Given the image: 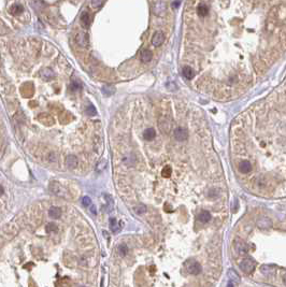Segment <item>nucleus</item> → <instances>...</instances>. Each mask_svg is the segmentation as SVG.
Listing matches in <instances>:
<instances>
[{"label":"nucleus","instance_id":"f257e3e1","mask_svg":"<svg viewBox=\"0 0 286 287\" xmlns=\"http://www.w3.org/2000/svg\"><path fill=\"white\" fill-rule=\"evenodd\" d=\"M158 127L160 129V131L164 133H168L170 132L172 128V123L170 120L169 117H167V115H161L158 120Z\"/></svg>","mask_w":286,"mask_h":287},{"label":"nucleus","instance_id":"f03ea898","mask_svg":"<svg viewBox=\"0 0 286 287\" xmlns=\"http://www.w3.org/2000/svg\"><path fill=\"white\" fill-rule=\"evenodd\" d=\"M173 137L174 139L179 142H183L188 139V130L183 127H176L173 130Z\"/></svg>","mask_w":286,"mask_h":287},{"label":"nucleus","instance_id":"7ed1b4c3","mask_svg":"<svg viewBox=\"0 0 286 287\" xmlns=\"http://www.w3.org/2000/svg\"><path fill=\"white\" fill-rule=\"evenodd\" d=\"M254 268H255V261L252 258H245L241 261L240 264V269L242 270L244 273H251Z\"/></svg>","mask_w":286,"mask_h":287},{"label":"nucleus","instance_id":"20e7f679","mask_svg":"<svg viewBox=\"0 0 286 287\" xmlns=\"http://www.w3.org/2000/svg\"><path fill=\"white\" fill-rule=\"evenodd\" d=\"M187 270L193 275H198L201 272V266L198 261H192V263L187 264Z\"/></svg>","mask_w":286,"mask_h":287},{"label":"nucleus","instance_id":"39448f33","mask_svg":"<svg viewBox=\"0 0 286 287\" xmlns=\"http://www.w3.org/2000/svg\"><path fill=\"white\" fill-rule=\"evenodd\" d=\"M196 13L199 17H207L209 15V13H210V8L206 3H200L197 7Z\"/></svg>","mask_w":286,"mask_h":287},{"label":"nucleus","instance_id":"423d86ee","mask_svg":"<svg viewBox=\"0 0 286 287\" xmlns=\"http://www.w3.org/2000/svg\"><path fill=\"white\" fill-rule=\"evenodd\" d=\"M238 169H239V171L241 173H243V174H248V173H250L252 171V164H251L248 160H243V161H241L240 164H239Z\"/></svg>","mask_w":286,"mask_h":287},{"label":"nucleus","instance_id":"0eeeda50","mask_svg":"<svg viewBox=\"0 0 286 287\" xmlns=\"http://www.w3.org/2000/svg\"><path fill=\"white\" fill-rule=\"evenodd\" d=\"M166 9H167L166 3H165L164 1H158V2H156V4L154 6L153 11H154V13L156 14V15H162V14L166 12Z\"/></svg>","mask_w":286,"mask_h":287},{"label":"nucleus","instance_id":"6e6552de","mask_svg":"<svg viewBox=\"0 0 286 287\" xmlns=\"http://www.w3.org/2000/svg\"><path fill=\"white\" fill-rule=\"evenodd\" d=\"M165 41V34L161 33V31H158L153 36L152 38V43L154 46H159L164 43Z\"/></svg>","mask_w":286,"mask_h":287},{"label":"nucleus","instance_id":"1a4fd4ad","mask_svg":"<svg viewBox=\"0 0 286 287\" xmlns=\"http://www.w3.org/2000/svg\"><path fill=\"white\" fill-rule=\"evenodd\" d=\"M75 41H76V43H78L79 45L87 46L88 45V37H87V34L84 33H78V34H76V37H75Z\"/></svg>","mask_w":286,"mask_h":287},{"label":"nucleus","instance_id":"9d476101","mask_svg":"<svg viewBox=\"0 0 286 287\" xmlns=\"http://www.w3.org/2000/svg\"><path fill=\"white\" fill-rule=\"evenodd\" d=\"M50 190L53 194L57 195V196H63L64 195V189L60 186V184H58L57 182H52L50 185Z\"/></svg>","mask_w":286,"mask_h":287},{"label":"nucleus","instance_id":"9b49d317","mask_svg":"<svg viewBox=\"0 0 286 287\" xmlns=\"http://www.w3.org/2000/svg\"><path fill=\"white\" fill-rule=\"evenodd\" d=\"M142 137L145 141H152L156 137V131H155L154 128H146V129L143 131Z\"/></svg>","mask_w":286,"mask_h":287},{"label":"nucleus","instance_id":"f8f14e48","mask_svg":"<svg viewBox=\"0 0 286 287\" xmlns=\"http://www.w3.org/2000/svg\"><path fill=\"white\" fill-rule=\"evenodd\" d=\"M78 158L75 157L74 155H69L67 158H66V166L70 169H74V168L78 167Z\"/></svg>","mask_w":286,"mask_h":287},{"label":"nucleus","instance_id":"ddd939ff","mask_svg":"<svg viewBox=\"0 0 286 287\" xmlns=\"http://www.w3.org/2000/svg\"><path fill=\"white\" fill-rule=\"evenodd\" d=\"M272 225V223H271V219L268 218V217H260L259 219L257 221V226L259 227V228H269V227Z\"/></svg>","mask_w":286,"mask_h":287},{"label":"nucleus","instance_id":"4468645a","mask_svg":"<svg viewBox=\"0 0 286 287\" xmlns=\"http://www.w3.org/2000/svg\"><path fill=\"white\" fill-rule=\"evenodd\" d=\"M152 57H153V54H152L151 49H144L141 52V55H140V58H141V60L143 63H149V61L152 59Z\"/></svg>","mask_w":286,"mask_h":287},{"label":"nucleus","instance_id":"2eb2a0df","mask_svg":"<svg viewBox=\"0 0 286 287\" xmlns=\"http://www.w3.org/2000/svg\"><path fill=\"white\" fill-rule=\"evenodd\" d=\"M40 74H41V76H42V79H45V80H51V79H53L54 76H55V73L53 72V70H51V69H49V68H45V69H43V70H41Z\"/></svg>","mask_w":286,"mask_h":287},{"label":"nucleus","instance_id":"dca6fc26","mask_svg":"<svg viewBox=\"0 0 286 287\" xmlns=\"http://www.w3.org/2000/svg\"><path fill=\"white\" fill-rule=\"evenodd\" d=\"M49 215H50L52 218H59L61 216V210L57 207H52L49 210Z\"/></svg>","mask_w":286,"mask_h":287},{"label":"nucleus","instance_id":"f3484780","mask_svg":"<svg viewBox=\"0 0 286 287\" xmlns=\"http://www.w3.org/2000/svg\"><path fill=\"white\" fill-rule=\"evenodd\" d=\"M182 73H183L184 78H186L187 80H192V79L194 78L195 73H194V70L191 68V67H184L183 70H182Z\"/></svg>","mask_w":286,"mask_h":287},{"label":"nucleus","instance_id":"a211bd4d","mask_svg":"<svg viewBox=\"0 0 286 287\" xmlns=\"http://www.w3.org/2000/svg\"><path fill=\"white\" fill-rule=\"evenodd\" d=\"M198 219L201 223H208L211 219V214L208 211H201L198 215Z\"/></svg>","mask_w":286,"mask_h":287},{"label":"nucleus","instance_id":"6ab92c4d","mask_svg":"<svg viewBox=\"0 0 286 287\" xmlns=\"http://www.w3.org/2000/svg\"><path fill=\"white\" fill-rule=\"evenodd\" d=\"M102 197L105 198V203H107V208H105L107 210H105V211H107V212H111V211H112V209H113V199H112V197H111L110 195H108V194H103Z\"/></svg>","mask_w":286,"mask_h":287},{"label":"nucleus","instance_id":"aec40b11","mask_svg":"<svg viewBox=\"0 0 286 287\" xmlns=\"http://www.w3.org/2000/svg\"><path fill=\"white\" fill-rule=\"evenodd\" d=\"M227 275L231 282H237V283L240 282V276H239V274L237 273L235 270H232V269H230V270L228 271Z\"/></svg>","mask_w":286,"mask_h":287},{"label":"nucleus","instance_id":"412c9836","mask_svg":"<svg viewBox=\"0 0 286 287\" xmlns=\"http://www.w3.org/2000/svg\"><path fill=\"white\" fill-rule=\"evenodd\" d=\"M81 23L83 24L84 27H89L90 18H89V14L87 12H83L82 13V15H81Z\"/></svg>","mask_w":286,"mask_h":287},{"label":"nucleus","instance_id":"4be33fe9","mask_svg":"<svg viewBox=\"0 0 286 287\" xmlns=\"http://www.w3.org/2000/svg\"><path fill=\"white\" fill-rule=\"evenodd\" d=\"M236 249L239 254H243V253H246L248 247H246L245 243H243V242H241V241H238L236 243Z\"/></svg>","mask_w":286,"mask_h":287},{"label":"nucleus","instance_id":"5701e85b","mask_svg":"<svg viewBox=\"0 0 286 287\" xmlns=\"http://www.w3.org/2000/svg\"><path fill=\"white\" fill-rule=\"evenodd\" d=\"M107 165H108V161H107V159H101L99 162L97 164V166H96V171H98V172H102L103 170L107 168Z\"/></svg>","mask_w":286,"mask_h":287},{"label":"nucleus","instance_id":"b1692460","mask_svg":"<svg viewBox=\"0 0 286 287\" xmlns=\"http://www.w3.org/2000/svg\"><path fill=\"white\" fill-rule=\"evenodd\" d=\"M172 174V168L170 167V166H166V167H164V169L161 170V175L164 177H170Z\"/></svg>","mask_w":286,"mask_h":287},{"label":"nucleus","instance_id":"393cba45","mask_svg":"<svg viewBox=\"0 0 286 287\" xmlns=\"http://www.w3.org/2000/svg\"><path fill=\"white\" fill-rule=\"evenodd\" d=\"M57 230H58L57 226H56L54 223H50V224H48L45 227V231L48 232V233H51V232H56Z\"/></svg>","mask_w":286,"mask_h":287},{"label":"nucleus","instance_id":"a878e982","mask_svg":"<svg viewBox=\"0 0 286 287\" xmlns=\"http://www.w3.org/2000/svg\"><path fill=\"white\" fill-rule=\"evenodd\" d=\"M23 12V7L21 4H15L11 8V13L14 14V15H17V14L22 13Z\"/></svg>","mask_w":286,"mask_h":287},{"label":"nucleus","instance_id":"bb28decb","mask_svg":"<svg viewBox=\"0 0 286 287\" xmlns=\"http://www.w3.org/2000/svg\"><path fill=\"white\" fill-rule=\"evenodd\" d=\"M118 253H120V256H125L128 253V246L126 244H120L118 246Z\"/></svg>","mask_w":286,"mask_h":287},{"label":"nucleus","instance_id":"cd10ccee","mask_svg":"<svg viewBox=\"0 0 286 287\" xmlns=\"http://www.w3.org/2000/svg\"><path fill=\"white\" fill-rule=\"evenodd\" d=\"M272 267H270V266H267V264H265V266H263L260 268V270H261V272H263L265 275H269V274H271L272 273Z\"/></svg>","mask_w":286,"mask_h":287},{"label":"nucleus","instance_id":"c85d7f7f","mask_svg":"<svg viewBox=\"0 0 286 287\" xmlns=\"http://www.w3.org/2000/svg\"><path fill=\"white\" fill-rule=\"evenodd\" d=\"M110 227H111V230H112L113 232L116 231L117 222H116V219H115L114 217H111V218H110Z\"/></svg>","mask_w":286,"mask_h":287},{"label":"nucleus","instance_id":"c756f323","mask_svg":"<svg viewBox=\"0 0 286 287\" xmlns=\"http://www.w3.org/2000/svg\"><path fill=\"white\" fill-rule=\"evenodd\" d=\"M103 0H92V7L95 9H98L102 6Z\"/></svg>","mask_w":286,"mask_h":287},{"label":"nucleus","instance_id":"7c9ffc66","mask_svg":"<svg viewBox=\"0 0 286 287\" xmlns=\"http://www.w3.org/2000/svg\"><path fill=\"white\" fill-rule=\"evenodd\" d=\"M82 203H83V205H84V207H89V205L92 204V200H90L89 197L86 196V197H84V198L82 199Z\"/></svg>","mask_w":286,"mask_h":287},{"label":"nucleus","instance_id":"2f4dec72","mask_svg":"<svg viewBox=\"0 0 286 287\" xmlns=\"http://www.w3.org/2000/svg\"><path fill=\"white\" fill-rule=\"evenodd\" d=\"M86 112H87V114H89V115H96V109L94 108L93 105H89L87 107V110H86Z\"/></svg>","mask_w":286,"mask_h":287},{"label":"nucleus","instance_id":"473e14b6","mask_svg":"<svg viewBox=\"0 0 286 287\" xmlns=\"http://www.w3.org/2000/svg\"><path fill=\"white\" fill-rule=\"evenodd\" d=\"M218 196V190L215 189V188H212L210 189V192H209V197L210 198H216Z\"/></svg>","mask_w":286,"mask_h":287},{"label":"nucleus","instance_id":"72a5a7b5","mask_svg":"<svg viewBox=\"0 0 286 287\" xmlns=\"http://www.w3.org/2000/svg\"><path fill=\"white\" fill-rule=\"evenodd\" d=\"M145 209H146V208H145L144 205H139V207H137L135 210V212H137L138 214H142V213H144V212H145Z\"/></svg>","mask_w":286,"mask_h":287},{"label":"nucleus","instance_id":"f704fd0d","mask_svg":"<svg viewBox=\"0 0 286 287\" xmlns=\"http://www.w3.org/2000/svg\"><path fill=\"white\" fill-rule=\"evenodd\" d=\"M90 211H92V213H93V214H96V208L94 207V205L92 207V210H90Z\"/></svg>","mask_w":286,"mask_h":287},{"label":"nucleus","instance_id":"c9c22d12","mask_svg":"<svg viewBox=\"0 0 286 287\" xmlns=\"http://www.w3.org/2000/svg\"><path fill=\"white\" fill-rule=\"evenodd\" d=\"M2 194H3V187L0 185V195H2Z\"/></svg>","mask_w":286,"mask_h":287},{"label":"nucleus","instance_id":"e433bc0d","mask_svg":"<svg viewBox=\"0 0 286 287\" xmlns=\"http://www.w3.org/2000/svg\"><path fill=\"white\" fill-rule=\"evenodd\" d=\"M227 287H233V284H232V282H230V283L228 284L227 285Z\"/></svg>","mask_w":286,"mask_h":287}]
</instances>
